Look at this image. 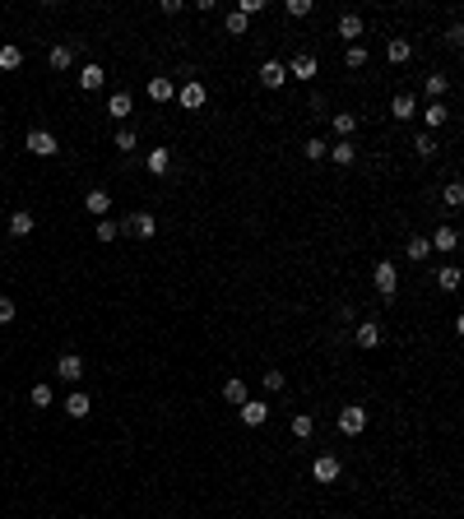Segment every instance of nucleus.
<instances>
[{
    "mask_svg": "<svg viewBox=\"0 0 464 519\" xmlns=\"http://www.w3.org/2000/svg\"><path fill=\"white\" fill-rule=\"evenodd\" d=\"M371 283H376V297H381V302H395V297H400V264H395V260H376Z\"/></svg>",
    "mask_w": 464,
    "mask_h": 519,
    "instance_id": "1",
    "label": "nucleus"
},
{
    "mask_svg": "<svg viewBox=\"0 0 464 519\" xmlns=\"http://www.w3.org/2000/svg\"><path fill=\"white\" fill-rule=\"evenodd\" d=\"M116 228H121V237H139V242H149V237L158 232V218L149 214V209H135V214H125Z\"/></svg>",
    "mask_w": 464,
    "mask_h": 519,
    "instance_id": "2",
    "label": "nucleus"
},
{
    "mask_svg": "<svg viewBox=\"0 0 464 519\" xmlns=\"http://www.w3.org/2000/svg\"><path fill=\"white\" fill-rule=\"evenodd\" d=\"M283 70H288V79H297V84H311V79L321 75V61H316L311 51H297L293 61H283Z\"/></svg>",
    "mask_w": 464,
    "mask_h": 519,
    "instance_id": "3",
    "label": "nucleus"
},
{
    "mask_svg": "<svg viewBox=\"0 0 464 519\" xmlns=\"http://www.w3.org/2000/svg\"><path fill=\"white\" fill-rule=\"evenodd\" d=\"M367 422H371V412L362 408V403H343V408H339V431H343V436H362Z\"/></svg>",
    "mask_w": 464,
    "mask_h": 519,
    "instance_id": "4",
    "label": "nucleus"
},
{
    "mask_svg": "<svg viewBox=\"0 0 464 519\" xmlns=\"http://www.w3.org/2000/svg\"><path fill=\"white\" fill-rule=\"evenodd\" d=\"M24 149H28L33 158H56V153H61V144H56V135H51V130H28Z\"/></svg>",
    "mask_w": 464,
    "mask_h": 519,
    "instance_id": "5",
    "label": "nucleus"
},
{
    "mask_svg": "<svg viewBox=\"0 0 464 519\" xmlns=\"http://www.w3.org/2000/svg\"><path fill=\"white\" fill-rule=\"evenodd\" d=\"M204 98H209V93H204L200 79H186L181 89H177V107H181V111H200V107H204Z\"/></svg>",
    "mask_w": 464,
    "mask_h": 519,
    "instance_id": "6",
    "label": "nucleus"
},
{
    "mask_svg": "<svg viewBox=\"0 0 464 519\" xmlns=\"http://www.w3.org/2000/svg\"><path fill=\"white\" fill-rule=\"evenodd\" d=\"M339 473H343V464L334 455H316L311 459V482H339Z\"/></svg>",
    "mask_w": 464,
    "mask_h": 519,
    "instance_id": "7",
    "label": "nucleus"
},
{
    "mask_svg": "<svg viewBox=\"0 0 464 519\" xmlns=\"http://www.w3.org/2000/svg\"><path fill=\"white\" fill-rule=\"evenodd\" d=\"M237 417H242V427H265V422H269V403H265V399H247V403H242V408H237Z\"/></svg>",
    "mask_w": 464,
    "mask_h": 519,
    "instance_id": "8",
    "label": "nucleus"
},
{
    "mask_svg": "<svg viewBox=\"0 0 464 519\" xmlns=\"http://www.w3.org/2000/svg\"><path fill=\"white\" fill-rule=\"evenodd\" d=\"M381 338H386V329H381V325H376V320H362V325H357V329H353V343H357V348H362V352L381 348Z\"/></svg>",
    "mask_w": 464,
    "mask_h": 519,
    "instance_id": "9",
    "label": "nucleus"
},
{
    "mask_svg": "<svg viewBox=\"0 0 464 519\" xmlns=\"http://www.w3.org/2000/svg\"><path fill=\"white\" fill-rule=\"evenodd\" d=\"M427 246H432L436 255H450V251L460 246V232L450 228V223H436V232H432V237H427Z\"/></svg>",
    "mask_w": 464,
    "mask_h": 519,
    "instance_id": "10",
    "label": "nucleus"
},
{
    "mask_svg": "<svg viewBox=\"0 0 464 519\" xmlns=\"http://www.w3.org/2000/svg\"><path fill=\"white\" fill-rule=\"evenodd\" d=\"M256 75H260L265 89H283V84H288V70H283V61H260V70H256Z\"/></svg>",
    "mask_w": 464,
    "mask_h": 519,
    "instance_id": "11",
    "label": "nucleus"
},
{
    "mask_svg": "<svg viewBox=\"0 0 464 519\" xmlns=\"http://www.w3.org/2000/svg\"><path fill=\"white\" fill-rule=\"evenodd\" d=\"M325 158H330L334 167H353V163H357V144H353V139H339V144H330Z\"/></svg>",
    "mask_w": 464,
    "mask_h": 519,
    "instance_id": "12",
    "label": "nucleus"
},
{
    "mask_svg": "<svg viewBox=\"0 0 464 519\" xmlns=\"http://www.w3.org/2000/svg\"><path fill=\"white\" fill-rule=\"evenodd\" d=\"M56 376L75 385L79 376H84V357H79V352H61V362H56Z\"/></svg>",
    "mask_w": 464,
    "mask_h": 519,
    "instance_id": "13",
    "label": "nucleus"
},
{
    "mask_svg": "<svg viewBox=\"0 0 464 519\" xmlns=\"http://www.w3.org/2000/svg\"><path fill=\"white\" fill-rule=\"evenodd\" d=\"M390 116H395V121H413V116H418V98H413V93H395Z\"/></svg>",
    "mask_w": 464,
    "mask_h": 519,
    "instance_id": "14",
    "label": "nucleus"
},
{
    "mask_svg": "<svg viewBox=\"0 0 464 519\" xmlns=\"http://www.w3.org/2000/svg\"><path fill=\"white\" fill-rule=\"evenodd\" d=\"M102 79H107V75H102V65H98V61L79 65V89H84V93H98V89H102Z\"/></svg>",
    "mask_w": 464,
    "mask_h": 519,
    "instance_id": "15",
    "label": "nucleus"
},
{
    "mask_svg": "<svg viewBox=\"0 0 464 519\" xmlns=\"http://www.w3.org/2000/svg\"><path fill=\"white\" fill-rule=\"evenodd\" d=\"M130 111H135V98H130V93H111V98H107V116H111V121H125V116H130Z\"/></svg>",
    "mask_w": 464,
    "mask_h": 519,
    "instance_id": "16",
    "label": "nucleus"
},
{
    "mask_svg": "<svg viewBox=\"0 0 464 519\" xmlns=\"http://www.w3.org/2000/svg\"><path fill=\"white\" fill-rule=\"evenodd\" d=\"M84 209H89L93 218H107V214H111V195L98 185V190H89V195H84Z\"/></svg>",
    "mask_w": 464,
    "mask_h": 519,
    "instance_id": "17",
    "label": "nucleus"
},
{
    "mask_svg": "<svg viewBox=\"0 0 464 519\" xmlns=\"http://www.w3.org/2000/svg\"><path fill=\"white\" fill-rule=\"evenodd\" d=\"M386 61H390V65H409V61H413V46H409V37H390V42H386Z\"/></svg>",
    "mask_w": 464,
    "mask_h": 519,
    "instance_id": "18",
    "label": "nucleus"
},
{
    "mask_svg": "<svg viewBox=\"0 0 464 519\" xmlns=\"http://www.w3.org/2000/svg\"><path fill=\"white\" fill-rule=\"evenodd\" d=\"M446 121H450L446 102H427V107H422V125H427V135H436V130H441Z\"/></svg>",
    "mask_w": 464,
    "mask_h": 519,
    "instance_id": "19",
    "label": "nucleus"
},
{
    "mask_svg": "<svg viewBox=\"0 0 464 519\" xmlns=\"http://www.w3.org/2000/svg\"><path fill=\"white\" fill-rule=\"evenodd\" d=\"M149 98H154V102H172V98H177V79L154 75V79H149Z\"/></svg>",
    "mask_w": 464,
    "mask_h": 519,
    "instance_id": "20",
    "label": "nucleus"
},
{
    "mask_svg": "<svg viewBox=\"0 0 464 519\" xmlns=\"http://www.w3.org/2000/svg\"><path fill=\"white\" fill-rule=\"evenodd\" d=\"M339 37H343L348 46L362 42V15H353V10H348V15H339Z\"/></svg>",
    "mask_w": 464,
    "mask_h": 519,
    "instance_id": "21",
    "label": "nucleus"
},
{
    "mask_svg": "<svg viewBox=\"0 0 464 519\" xmlns=\"http://www.w3.org/2000/svg\"><path fill=\"white\" fill-rule=\"evenodd\" d=\"M144 167L154 172V176H168V167H172V149H149V153H144Z\"/></svg>",
    "mask_w": 464,
    "mask_h": 519,
    "instance_id": "22",
    "label": "nucleus"
},
{
    "mask_svg": "<svg viewBox=\"0 0 464 519\" xmlns=\"http://www.w3.org/2000/svg\"><path fill=\"white\" fill-rule=\"evenodd\" d=\"M5 228H10V237H28V232L37 228V218H33L28 209H15V214H10V223H5Z\"/></svg>",
    "mask_w": 464,
    "mask_h": 519,
    "instance_id": "23",
    "label": "nucleus"
},
{
    "mask_svg": "<svg viewBox=\"0 0 464 519\" xmlns=\"http://www.w3.org/2000/svg\"><path fill=\"white\" fill-rule=\"evenodd\" d=\"M93 412V403H89V394H65V417H75V422H84V417H89Z\"/></svg>",
    "mask_w": 464,
    "mask_h": 519,
    "instance_id": "24",
    "label": "nucleus"
},
{
    "mask_svg": "<svg viewBox=\"0 0 464 519\" xmlns=\"http://www.w3.org/2000/svg\"><path fill=\"white\" fill-rule=\"evenodd\" d=\"M46 65H51V70H70V65H75V46L56 42L51 51H46Z\"/></svg>",
    "mask_w": 464,
    "mask_h": 519,
    "instance_id": "25",
    "label": "nucleus"
},
{
    "mask_svg": "<svg viewBox=\"0 0 464 519\" xmlns=\"http://www.w3.org/2000/svg\"><path fill=\"white\" fill-rule=\"evenodd\" d=\"M223 399H228L232 408H242V403H247V399H251L247 381H242V376H232V381H228V385H223Z\"/></svg>",
    "mask_w": 464,
    "mask_h": 519,
    "instance_id": "26",
    "label": "nucleus"
},
{
    "mask_svg": "<svg viewBox=\"0 0 464 519\" xmlns=\"http://www.w3.org/2000/svg\"><path fill=\"white\" fill-rule=\"evenodd\" d=\"M288 431H293V441H311V431H316V417H311V412H297L293 422H288Z\"/></svg>",
    "mask_w": 464,
    "mask_h": 519,
    "instance_id": "27",
    "label": "nucleus"
},
{
    "mask_svg": "<svg viewBox=\"0 0 464 519\" xmlns=\"http://www.w3.org/2000/svg\"><path fill=\"white\" fill-rule=\"evenodd\" d=\"M446 89H450V79H446V75H436V70L422 79V93H427L432 102H441V98H446Z\"/></svg>",
    "mask_w": 464,
    "mask_h": 519,
    "instance_id": "28",
    "label": "nucleus"
},
{
    "mask_svg": "<svg viewBox=\"0 0 464 519\" xmlns=\"http://www.w3.org/2000/svg\"><path fill=\"white\" fill-rule=\"evenodd\" d=\"M436 288H441V292L460 288V264H441V269H436Z\"/></svg>",
    "mask_w": 464,
    "mask_h": 519,
    "instance_id": "29",
    "label": "nucleus"
},
{
    "mask_svg": "<svg viewBox=\"0 0 464 519\" xmlns=\"http://www.w3.org/2000/svg\"><path fill=\"white\" fill-rule=\"evenodd\" d=\"M93 237H98L102 246H107V242H116V237H121V228H116V218H98V223H93Z\"/></svg>",
    "mask_w": 464,
    "mask_h": 519,
    "instance_id": "30",
    "label": "nucleus"
},
{
    "mask_svg": "<svg viewBox=\"0 0 464 519\" xmlns=\"http://www.w3.org/2000/svg\"><path fill=\"white\" fill-rule=\"evenodd\" d=\"M343 65H348V70H362V65H367V42L343 46Z\"/></svg>",
    "mask_w": 464,
    "mask_h": 519,
    "instance_id": "31",
    "label": "nucleus"
},
{
    "mask_svg": "<svg viewBox=\"0 0 464 519\" xmlns=\"http://www.w3.org/2000/svg\"><path fill=\"white\" fill-rule=\"evenodd\" d=\"M413 153H418V158H436V135L418 130V135H413Z\"/></svg>",
    "mask_w": 464,
    "mask_h": 519,
    "instance_id": "32",
    "label": "nucleus"
},
{
    "mask_svg": "<svg viewBox=\"0 0 464 519\" xmlns=\"http://www.w3.org/2000/svg\"><path fill=\"white\" fill-rule=\"evenodd\" d=\"M427 255H432L427 237H409V246H404V260H427Z\"/></svg>",
    "mask_w": 464,
    "mask_h": 519,
    "instance_id": "33",
    "label": "nucleus"
},
{
    "mask_svg": "<svg viewBox=\"0 0 464 519\" xmlns=\"http://www.w3.org/2000/svg\"><path fill=\"white\" fill-rule=\"evenodd\" d=\"M330 125H334V130H339V135L348 139V135L357 130V116H353V111H334V116H330Z\"/></svg>",
    "mask_w": 464,
    "mask_h": 519,
    "instance_id": "34",
    "label": "nucleus"
},
{
    "mask_svg": "<svg viewBox=\"0 0 464 519\" xmlns=\"http://www.w3.org/2000/svg\"><path fill=\"white\" fill-rule=\"evenodd\" d=\"M111 144H116V149H121V153H135V149H139V135H135V130H130V125H121Z\"/></svg>",
    "mask_w": 464,
    "mask_h": 519,
    "instance_id": "35",
    "label": "nucleus"
},
{
    "mask_svg": "<svg viewBox=\"0 0 464 519\" xmlns=\"http://www.w3.org/2000/svg\"><path fill=\"white\" fill-rule=\"evenodd\" d=\"M302 153H307V163H325V153H330V144H325V139L316 135V139H307V144H302Z\"/></svg>",
    "mask_w": 464,
    "mask_h": 519,
    "instance_id": "36",
    "label": "nucleus"
},
{
    "mask_svg": "<svg viewBox=\"0 0 464 519\" xmlns=\"http://www.w3.org/2000/svg\"><path fill=\"white\" fill-rule=\"evenodd\" d=\"M19 65H24V51H19L15 42L0 46V70H19Z\"/></svg>",
    "mask_w": 464,
    "mask_h": 519,
    "instance_id": "37",
    "label": "nucleus"
},
{
    "mask_svg": "<svg viewBox=\"0 0 464 519\" xmlns=\"http://www.w3.org/2000/svg\"><path fill=\"white\" fill-rule=\"evenodd\" d=\"M223 28H228V33H232V37H247V28H251V19H247V15H237V10H232V15H228V19H223Z\"/></svg>",
    "mask_w": 464,
    "mask_h": 519,
    "instance_id": "38",
    "label": "nucleus"
},
{
    "mask_svg": "<svg viewBox=\"0 0 464 519\" xmlns=\"http://www.w3.org/2000/svg\"><path fill=\"white\" fill-rule=\"evenodd\" d=\"M260 385L269 394H278V390H288V376H283V371H260Z\"/></svg>",
    "mask_w": 464,
    "mask_h": 519,
    "instance_id": "39",
    "label": "nucleus"
},
{
    "mask_svg": "<svg viewBox=\"0 0 464 519\" xmlns=\"http://www.w3.org/2000/svg\"><path fill=\"white\" fill-rule=\"evenodd\" d=\"M51 399H56V394H51V385H33V390H28L33 408H51Z\"/></svg>",
    "mask_w": 464,
    "mask_h": 519,
    "instance_id": "40",
    "label": "nucleus"
},
{
    "mask_svg": "<svg viewBox=\"0 0 464 519\" xmlns=\"http://www.w3.org/2000/svg\"><path fill=\"white\" fill-rule=\"evenodd\" d=\"M441 199H446V209H460L464 204V181H450L446 190H441Z\"/></svg>",
    "mask_w": 464,
    "mask_h": 519,
    "instance_id": "41",
    "label": "nucleus"
},
{
    "mask_svg": "<svg viewBox=\"0 0 464 519\" xmlns=\"http://www.w3.org/2000/svg\"><path fill=\"white\" fill-rule=\"evenodd\" d=\"M311 10H316L311 0H288V19H307Z\"/></svg>",
    "mask_w": 464,
    "mask_h": 519,
    "instance_id": "42",
    "label": "nucleus"
},
{
    "mask_svg": "<svg viewBox=\"0 0 464 519\" xmlns=\"http://www.w3.org/2000/svg\"><path fill=\"white\" fill-rule=\"evenodd\" d=\"M15 311H19L15 297H0V325H10V320H15Z\"/></svg>",
    "mask_w": 464,
    "mask_h": 519,
    "instance_id": "43",
    "label": "nucleus"
},
{
    "mask_svg": "<svg viewBox=\"0 0 464 519\" xmlns=\"http://www.w3.org/2000/svg\"><path fill=\"white\" fill-rule=\"evenodd\" d=\"M181 10H186V0H158V15H181Z\"/></svg>",
    "mask_w": 464,
    "mask_h": 519,
    "instance_id": "44",
    "label": "nucleus"
},
{
    "mask_svg": "<svg viewBox=\"0 0 464 519\" xmlns=\"http://www.w3.org/2000/svg\"><path fill=\"white\" fill-rule=\"evenodd\" d=\"M265 10V0H242V5H237V15H247V19H256Z\"/></svg>",
    "mask_w": 464,
    "mask_h": 519,
    "instance_id": "45",
    "label": "nucleus"
},
{
    "mask_svg": "<svg viewBox=\"0 0 464 519\" xmlns=\"http://www.w3.org/2000/svg\"><path fill=\"white\" fill-rule=\"evenodd\" d=\"M446 46H464V28H460V24H450V28H446Z\"/></svg>",
    "mask_w": 464,
    "mask_h": 519,
    "instance_id": "46",
    "label": "nucleus"
}]
</instances>
